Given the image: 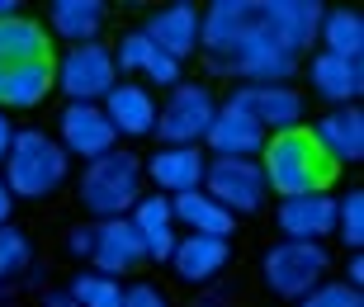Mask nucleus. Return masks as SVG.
Instances as JSON below:
<instances>
[{"label":"nucleus","instance_id":"nucleus-2","mask_svg":"<svg viewBox=\"0 0 364 307\" xmlns=\"http://www.w3.org/2000/svg\"><path fill=\"white\" fill-rule=\"evenodd\" d=\"M256 161H260V175H265V189H274L279 199L326 194V185L336 180V166H331V161H326V151L312 142L308 128L270 133Z\"/></svg>","mask_w":364,"mask_h":307},{"label":"nucleus","instance_id":"nucleus-32","mask_svg":"<svg viewBox=\"0 0 364 307\" xmlns=\"http://www.w3.org/2000/svg\"><path fill=\"white\" fill-rule=\"evenodd\" d=\"M123 307H171V298L156 284H133V289H123Z\"/></svg>","mask_w":364,"mask_h":307},{"label":"nucleus","instance_id":"nucleus-15","mask_svg":"<svg viewBox=\"0 0 364 307\" xmlns=\"http://www.w3.org/2000/svg\"><path fill=\"white\" fill-rule=\"evenodd\" d=\"M147 260L142 241H137L133 222L128 217H109V222H95V246H90V265L100 274H133L137 265Z\"/></svg>","mask_w":364,"mask_h":307},{"label":"nucleus","instance_id":"nucleus-16","mask_svg":"<svg viewBox=\"0 0 364 307\" xmlns=\"http://www.w3.org/2000/svg\"><path fill=\"white\" fill-rule=\"evenodd\" d=\"M142 33H147L166 57L185 62L189 53H199V5H189V0L166 5V10H156L147 24H142Z\"/></svg>","mask_w":364,"mask_h":307},{"label":"nucleus","instance_id":"nucleus-39","mask_svg":"<svg viewBox=\"0 0 364 307\" xmlns=\"http://www.w3.org/2000/svg\"><path fill=\"white\" fill-rule=\"evenodd\" d=\"M194 307H228V303H223V298H199Z\"/></svg>","mask_w":364,"mask_h":307},{"label":"nucleus","instance_id":"nucleus-37","mask_svg":"<svg viewBox=\"0 0 364 307\" xmlns=\"http://www.w3.org/2000/svg\"><path fill=\"white\" fill-rule=\"evenodd\" d=\"M38 307H76V303H71V293H67V289H57V293H48Z\"/></svg>","mask_w":364,"mask_h":307},{"label":"nucleus","instance_id":"nucleus-8","mask_svg":"<svg viewBox=\"0 0 364 307\" xmlns=\"http://www.w3.org/2000/svg\"><path fill=\"white\" fill-rule=\"evenodd\" d=\"M57 67V90L67 95L71 104H100L114 85H119V67H114V53L105 43H81V48H67Z\"/></svg>","mask_w":364,"mask_h":307},{"label":"nucleus","instance_id":"nucleus-31","mask_svg":"<svg viewBox=\"0 0 364 307\" xmlns=\"http://www.w3.org/2000/svg\"><path fill=\"white\" fill-rule=\"evenodd\" d=\"M147 80H151V85H171V90H176L185 76H180V62H176V57H166L161 48H156V57H151V67H147Z\"/></svg>","mask_w":364,"mask_h":307},{"label":"nucleus","instance_id":"nucleus-24","mask_svg":"<svg viewBox=\"0 0 364 307\" xmlns=\"http://www.w3.org/2000/svg\"><path fill=\"white\" fill-rule=\"evenodd\" d=\"M171 217H176V222H185L189 232H199V237H228V232L237 227V217H232L228 208H218L203 189L176 194V199H171Z\"/></svg>","mask_w":364,"mask_h":307},{"label":"nucleus","instance_id":"nucleus-35","mask_svg":"<svg viewBox=\"0 0 364 307\" xmlns=\"http://www.w3.org/2000/svg\"><path fill=\"white\" fill-rule=\"evenodd\" d=\"M346 284H350V289H360V284H364V260H360V251H350V265H346Z\"/></svg>","mask_w":364,"mask_h":307},{"label":"nucleus","instance_id":"nucleus-3","mask_svg":"<svg viewBox=\"0 0 364 307\" xmlns=\"http://www.w3.org/2000/svg\"><path fill=\"white\" fill-rule=\"evenodd\" d=\"M142 156L133 151H105V156L85 161L81 180H76V199L81 208L95 217V222H109V217H128L133 213V203L142 199Z\"/></svg>","mask_w":364,"mask_h":307},{"label":"nucleus","instance_id":"nucleus-23","mask_svg":"<svg viewBox=\"0 0 364 307\" xmlns=\"http://www.w3.org/2000/svg\"><path fill=\"white\" fill-rule=\"evenodd\" d=\"M48 90H57V67L48 62H28V67L0 71V109H33L48 99Z\"/></svg>","mask_w":364,"mask_h":307},{"label":"nucleus","instance_id":"nucleus-13","mask_svg":"<svg viewBox=\"0 0 364 307\" xmlns=\"http://www.w3.org/2000/svg\"><path fill=\"white\" fill-rule=\"evenodd\" d=\"M274 222H279L284 241L336 237V199H331V194H298V199H284L279 208H274Z\"/></svg>","mask_w":364,"mask_h":307},{"label":"nucleus","instance_id":"nucleus-10","mask_svg":"<svg viewBox=\"0 0 364 307\" xmlns=\"http://www.w3.org/2000/svg\"><path fill=\"white\" fill-rule=\"evenodd\" d=\"M57 142H62V151L67 156H105V151H114V142H119V133L109 128L105 109L100 104H67L62 109V119H57Z\"/></svg>","mask_w":364,"mask_h":307},{"label":"nucleus","instance_id":"nucleus-12","mask_svg":"<svg viewBox=\"0 0 364 307\" xmlns=\"http://www.w3.org/2000/svg\"><path fill=\"white\" fill-rule=\"evenodd\" d=\"M203 171H208V156L199 147H156L142 161V175H147L156 194H189V189L203 185Z\"/></svg>","mask_w":364,"mask_h":307},{"label":"nucleus","instance_id":"nucleus-9","mask_svg":"<svg viewBox=\"0 0 364 307\" xmlns=\"http://www.w3.org/2000/svg\"><path fill=\"white\" fill-rule=\"evenodd\" d=\"M228 99L237 109H246V114L265 128V137L289 133V128H303V109H308L294 85H237Z\"/></svg>","mask_w":364,"mask_h":307},{"label":"nucleus","instance_id":"nucleus-30","mask_svg":"<svg viewBox=\"0 0 364 307\" xmlns=\"http://www.w3.org/2000/svg\"><path fill=\"white\" fill-rule=\"evenodd\" d=\"M298 307H364V293L350 284H317L308 298H298Z\"/></svg>","mask_w":364,"mask_h":307},{"label":"nucleus","instance_id":"nucleus-1","mask_svg":"<svg viewBox=\"0 0 364 307\" xmlns=\"http://www.w3.org/2000/svg\"><path fill=\"white\" fill-rule=\"evenodd\" d=\"M322 10L317 0H213L199 10V48L242 85H289Z\"/></svg>","mask_w":364,"mask_h":307},{"label":"nucleus","instance_id":"nucleus-33","mask_svg":"<svg viewBox=\"0 0 364 307\" xmlns=\"http://www.w3.org/2000/svg\"><path fill=\"white\" fill-rule=\"evenodd\" d=\"M90 246H95V222L90 227H71L67 232V251L76 255V260H90Z\"/></svg>","mask_w":364,"mask_h":307},{"label":"nucleus","instance_id":"nucleus-22","mask_svg":"<svg viewBox=\"0 0 364 307\" xmlns=\"http://www.w3.org/2000/svg\"><path fill=\"white\" fill-rule=\"evenodd\" d=\"M105 19H109L105 0H53V5H48V24H53V33H57V38H67L71 48L100 43Z\"/></svg>","mask_w":364,"mask_h":307},{"label":"nucleus","instance_id":"nucleus-18","mask_svg":"<svg viewBox=\"0 0 364 307\" xmlns=\"http://www.w3.org/2000/svg\"><path fill=\"white\" fill-rule=\"evenodd\" d=\"M232 260V246L228 237H199V232H189V237L176 241V251H171V265H176V279L185 284H213Z\"/></svg>","mask_w":364,"mask_h":307},{"label":"nucleus","instance_id":"nucleus-28","mask_svg":"<svg viewBox=\"0 0 364 307\" xmlns=\"http://www.w3.org/2000/svg\"><path fill=\"white\" fill-rule=\"evenodd\" d=\"M28 260H33V246H28V237L14 222H5L0 227V284H10V279H19L28 269Z\"/></svg>","mask_w":364,"mask_h":307},{"label":"nucleus","instance_id":"nucleus-25","mask_svg":"<svg viewBox=\"0 0 364 307\" xmlns=\"http://www.w3.org/2000/svg\"><path fill=\"white\" fill-rule=\"evenodd\" d=\"M317 38H322V53H331V57H364V19H360V10H350V5L322 10Z\"/></svg>","mask_w":364,"mask_h":307},{"label":"nucleus","instance_id":"nucleus-29","mask_svg":"<svg viewBox=\"0 0 364 307\" xmlns=\"http://www.w3.org/2000/svg\"><path fill=\"white\" fill-rule=\"evenodd\" d=\"M336 237L360 251L364 246V189H350V194H341L336 199Z\"/></svg>","mask_w":364,"mask_h":307},{"label":"nucleus","instance_id":"nucleus-17","mask_svg":"<svg viewBox=\"0 0 364 307\" xmlns=\"http://www.w3.org/2000/svg\"><path fill=\"white\" fill-rule=\"evenodd\" d=\"M109 128L119 137H147L156 128V99H151L147 85H133V80H119L114 90L100 99Z\"/></svg>","mask_w":364,"mask_h":307},{"label":"nucleus","instance_id":"nucleus-11","mask_svg":"<svg viewBox=\"0 0 364 307\" xmlns=\"http://www.w3.org/2000/svg\"><path fill=\"white\" fill-rule=\"evenodd\" d=\"M312 133V142L326 151V161L331 166H355V161L364 156V114H360V104H341V109H331V114H322V119L308 128Z\"/></svg>","mask_w":364,"mask_h":307},{"label":"nucleus","instance_id":"nucleus-20","mask_svg":"<svg viewBox=\"0 0 364 307\" xmlns=\"http://www.w3.org/2000/svg\"><path fill=\"white\" fill-rule=\"evenodd\" d=\"M128 222H133L137 241H142V251H147V260H171V251H176V217H171V199H161V194H142V199L133 203V213H128Z\"/></svg>","mask_w":364,"mask_h":307},{"label":"nucleus","instance_id":"nucleus-38","mask_svg":"<svg viewBox=\"0 0 364 307\" xmlns=\"http://www.w3.org/2000/svg\"><path fill=\"white\" fill-rule=\"evenodd\" d=\"M14 14H24L19 0H0V19H14Z\"/></svg>","mask_w":364,"mask_h":307},{"label":"nucleus","instance_id":"nucleus-27","mask_svg":"<svg viewBox=\"0 0 364 307\" xmlns=\"http://www.w3.org/2000/svg\"><path fill=\"white\" fill-rule=\"evenodd\" d=\"M67 293L76 307H123V289L105 274H76L67 284Z\"/></svg>","mask_w":364,"mask_h":307},{"label":"nucleus","instance_id":"nucleus-21","mask_svg":"<svg viewBox=\"0 0 364 307\" xmlns=\"http://www.w3.org/2000/svg\"><path fill=\"white\" fill-rule=\"evenodd\" d=\"M48 28L28 14H14V19H0V71L28 67V62H48Z\"/></svg>","mask_w":364,"mask_h":307},{"label":"nucleus","instance_id":"nucleus-36","mask_svg":"<svg viewBox=\"0 0 364 307\" xmlns=\"http://www.w3.org/2000/svg\"><path fill=\"white\" fill-rule=\"evenodd\" d=\"M10 208H14V194H10V185L0 180V227L10 222Z\"/></svg>","mask_w":364,"mask_h":307},{"label":"nucleus","instance_id":"nucleus-6","mask_svg":"<svg viewBox=\"0 0 364 307\" xmlns=\"http://www.w3.org/2000/svg\"><path fill=\"white\" fill-rule=\"evenodd\" d=\"M218 99L208 85H194V80H180L176 90L166 95V104L156 109V128L151 133L161 137V147H199L208 128H213Z\"/></svg>","mask_w":364,"mask_h":307},{"label":"nucleus","instance_id":"nucleus-34","mask_svg":"<svg viewBox=\"0 0 364 307\" xmlns=\"http://www.w3.org/2000/svg\"><path fill=\"white\" fill-rule=\"evenodd\" d=\"M10 142H14V123H10V114L0 109V166H5V156H10Z\"/></svg>","mask_w":364,"mask_h":307},{"label":"nucleus","instance_id":"nucleus-4","mask_svg":"<svg viewBox=\"0 0 364 307\" xmlns=\"http://www.w3.org/2000/svg\"><path fill=\"white\" fill-rule=\"evenodd\" d=\"M71 156L62 151L57 137H48L43 128H14L10 156H5V185L14 199H48L67 185Z\"/></svg>","mask_w":364,"mask_h":307},{"label":"nucleus","instance_id":"nucleus-26","mask_svg":"<svg viewBox=\"0 0 364 307\" xmlns=\"http://www.w3.org/2000/svg\"><path fill=\"white\" fill-rule=\"evenodd\" d=\"M109 53H114V67H119L123 76H147L151 57H156V43H151L142 28H133V33H123Z\"/></svg>","mask_w":364,"mask_h":307},{"label":"nucleus","instance_id":"nucleus-5","mask_svg":"<svg viewBox=\"0 0 364 307\" xmlns=\"http://www.w3.org/2000/svg\"><path fill=\"white\" fill-rule=\"evenodd\" d=\"M260 274H265V289L274 298H308L317 284H326L331 274V251L322 241H274L265 260H260Z\"/></svg>","mask_w":364,"mask_h":307},{"label":"nucleus","instance_id":"nucleus-7","mask_svg":"<svg viewBox=\"0 0 364 307\" xmlns=\"http://www.w3.org/2000/svg\"><path fill=\"white\" fill-rule=\"evenodd\" d=\"M203 194L228 208L232 217H251L265 208L270 189H265V175H260V161H237V156H208V171H203Z\"/></svg>","mask_w":364,"mask_h":307},{"label":"nucleus","instance_id":"nucleus-14","mask_svg":"<svg viewBox=\"0 0 364 307\" xmlns=\"http://www.w3.org/2000/svg\"><path fill=\"white\" fill-rule=\"evenodd\" d=\"M208 151L213 156H237V161H256L260 147H265V128H260L246 109H237L228 99V104H218L213 114V128H208Z\"/></svg>","mask_w":364,"mask_h":307},{"label":"nucleus","instance_id":"nucleus-19","mask_svg":"<svg viewBox=\"0 0 364 307\" xmlns=\"http://www.w3.org/2000/svg\"><path fill=\"white\" fill-rule=\"evenodd\" d=\"M308 80L312 90L331 99V104H355L364 90V57H331V53H317L308 57Z\"/></svg>","mask_w":364,"mask_h":307}]
</instances>
